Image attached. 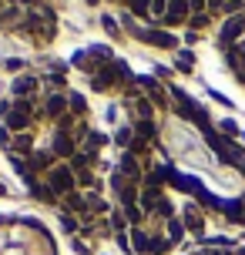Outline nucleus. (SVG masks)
<instances>
[{
	"label": "nucleus",
	"instance_id": "nucleus-33",
	"mask_svg": "<svg viewBox=\"0 0 245 255\" xmlns=\"http://www.w3.org/2000/svg\"><path fill=\"white\" fill-rule=\"evenodd\" d=\"M10 128H7V125H3V121H0V148H10Z\"/></svg>",
	"mask_w": 245,
	"mask_h": 255
},
{
	"label": "nucleus",
	"instance_id": "nucleus-35",
	"mask_svg": "<svg viewBox=\"0 0 245 255\" xmlns=\"http://www.w3.org/2000/svg\"><path fill=\"white\" fill-rule=\"evenodd\" d=\"M185 3L192 7V13H208V10H205V3H208V0H185Z\"/></svg>",
	"mask_w": 245,
	"mask_h": 255
},
{
	"label": "nucleus",
	"instance_id": "nucleus-21",
	"mask_svg": "<svg viewBox=\"0 0 245 255\" xmlns=\"http://www.w3.org/2000/svg\"><path fill=\"white\" fill-rule=\"evenodd\" d=\"M108 225H111V232H115V235H124V232L131 229V225H128V218H124V212H121V208L108 215Z\"/></svg>",
	"mask_w": 245,
	"mask_h": 255
},
{
	"label": "nucleus",
	"instance_id": "nucleus-22",
	"mask_svg": "<svg viewBox=\"0 0 245 255\" xmlns=\"http://www.w3.org/2000/svg\"><path fill=\"white\" fill-rule=\"evenodd\" d=\"M171 249H175V245L168 242L161 232H155V235H151V252H148V255H168Z\"/></svg>",
	"mask_w": 245,
	"mask_h": 255
},
{
	"label": "nucleus",
	"instance_id": "nucleus-2",
	"mask_svg": "<svg viewBox=\"0 0 245 255\" xmlns=\"http://www.w3.org/2000/svg\"><path fill=\"white\" fill-rule=\"evenodd\" d=\"M128 77H131L128 64L121 61V57H115V61L108 64V67H101L98 74L91 77V91H94V94H104V91H115V88H121V84H131Z\"/></svg>",
	"mask_w": 245,
	"mask_h": 255
},
{
	"label": "nucleus",
	"instance_id": "nucleus-30",
	"mask_svg": "<svg viewBox=\"0 0 245 255\" xmlns=\"http://www.w3.org/2000/svg\"><path fill=\"white\" fill-rule=\"evenodd\" d=\"M20 222H24L27 229H34L37 235H44V239H51V229H47V225H40L37 218H20Z\"/></svg>",
	"mask_w": 245,
	"mask_h": 255
},
{
	"label": "nucleus",
	"instance_id": "nucleus-7",
	"mask_svg": "<svg viewBox=\"0 0 245 255\" xmlns=\"http://www.w3.org/2000/svg\"><path fill=\"white\" fill-rule=\"evenodd\" d=\"M78 148H81V141L74 138V134L54 131V138H51V154H54V158H64V161H71V158L78 154Z\"/></svg>",
	"mask_w": 245,
	"mask_h": 255
},
{
	"label": "nucleus",
	"instance_id": "nucleus-17",
	"mask_svg": "<svg viewBox=\"0 0 245 255\" xmlns=\"http://www.w3.org/2000/svg\"><path fill=\"white\" fill-rule=\"evenodd\" d=\"M131 125H134V134H138L141 141H148V144H158V125H155V121H138V118H134Z\"/></svg>",
	"mask_w": 245,
	"mask_h": 255
},
{
	"label": "nucleus",
	"instance_id": "nucleus-39",
	"mask_svg": "<svg viewBox=\"0 0 245 255\" xmlns=\"http://www.w3.org/2000/svg\"><path fill=\"white\" fill-rule=\"evenodd\" d=\"M155 77H158V81H168V77H171V71H168V67H155Z\"/></svg>",
	"mask_w": 245,
	"mask_h": 255
},
{
	"label": "nucleus",
	"instance_id": "nucleus-38",
	"mask_svg": "<svg viewBox=\"0 0 245 255\" xmlns=\"http://www.w3.org/2000/svg\"><path fill=\"white\" fill-rule=\"evenodd\" d=\"M212 101H219V104H225V108H232V101H229L225 94H219V91H212Z\"/></svg>",
	"mask_w": 245,
	"mask_h": 255
},
{
	"label": "nucleus",
	"instance_id": "nucleus-8",
	"mask_svg": "<svg viewBox=\"0 0 245 255\" xmlns=\"http://www.w3.org/2000/svg\"><path fill=\"white\" fill-rule=\"evenodd\" d=\"M134 84H138V88H141L144 94H148V101L155 104V108H168V94H165V84H161L158 77H138Z\"/></svg>",
	"mask_w": 245,
	"mask_h": 255
},
{
	"label": "nucleus",
	"instance_id": "nucleus-41",
	"mask_svg": "<svg viewBox=\"0 0 245 255\" xmlns=\"http://www.w3.org/2000/svg\"><path fill=\"white\" fill-rule=\"evenodd\" d=\"M118 3H124V10H128V7H131V0H118Z\"/></svg>",
	"mask_w": 245,
	"mask_h": 255
},
{
	"label": "nucleus",
	"instance_id": "nucleus-43",
	"mask_svg": "<svg viewBox=\"0 0 245 255\" xmlns=\"http://www.w3.org/2000/svg\"><path fill=\"white\" fill-rule=\"evenodd\" d=\"M88 3H101V0H88Z\"/></svg>",
	"mask_w": 245,
	"mask_h": 255
},
{
	"label": "nucleus",
	"instance_id": "nucleus-37",
	"mask_svg": "<svg viewBox=\"0 0 245 255\" xmlns=\"http://www.w3.org/2000/svg\"><path fill=\"white\" fill-rule=\"evenodd\" d=\"M222 3H225V0H208V3H205V10L212 13V17H215V13H222Z\"/></svg>",
	"mask_w": 245,
	"mask_h": 255
},
{
	"label": "nucleus",
	"instance_id": "nucleus-27",
	"mask_svg": "<svg viewBox=\"0 0 245 255\" xmlns=\"http://www.w3.org/2000/svg\"><path fill=\"white\" fill-rule=\"evenodd\" d=\"M74 178H78V188H94V185H98L94 168H81V171H74Z\"/></svg>",
	"mask_w": 245,
	"mask_h": 255
},
{
	"label": "nucleus",
	"instance_id": "nucleus-18",
	"mask_svg": "<svg viewBox=\"0 0 245 255\" xmlns=\"http://www.w3.org/2000/svg\"><path fill=\"white\" fill-rule=\"evenodd\" d=\"M131 252H138V255L151 252V235L144 229H131Z\"/></svg>",
	"mask_w": 245,
	"mask_h": 255
},
{
	"label": "nucleus",
	"instance_id": "nucleus-31",
	"mask_svg": "<svg viewBox=\"0 0 245 255\" xmlns=\"http://www.w3.org/2000/svg\"><path fill=\"white\" fill-rule=\"evenodd\" d=\"M71 64H74L78 71H88V51H74L71 54Z\"/></svg>",
	"mask_w": 245,
	"mask_h": 255
},
{
	"label": "nucleus",
	"instance_id": "nucleus-14",
	"mask_svg": "<svg viewBox=\"0 0 245 255\" xmlns=\"http://www.w3.org/2000/svg\"><path fill=\"white\" fill-rule=\"evenodd\" d=\"M54 161H57V158H54L51 148H47V151H34L30 154V158H27V168H30L34 175H47V171L54 168Z\"/></svg>",
	"mask_w": 245,
	"mask_h": 255
},
{
	"label": "nucleus",
	"instance_id": "nucleus-24",
	"mask_svg": "<svg viewBox=\"0 0 245 255\" xmlns=\"http://www.w3.org/2000/svg\"><path fill=\"white\" fill-rule=\"evenodd\" d=\"M128 13H131V17H144V20H151V0H131Z\"/></svg>",
	"mask_w": 245,
	"mask_h": 255
},
{
	"label": "nucleus",
	"instance_id": "nucleus-23",
	"mask_svg": "<svg viewBox=\"0 0 245 255\" xmlns=\"http://www.w3.org/2000/svg\"><path fill=\"white\" fill-rule=\"evenodd\" d=\"M192 67H195V54L192 51H178V57H175V71L192 74Z\"/></svg>",
	"mask_w": 245,
	"mask_h": 255
},
{
	"label": "nucleus",
	"instance_id": "nucleus-20",
	"mask_svg": "<svg viewBox=\"0 0 245 255\" xmlns=\"http://www.w3.org/2000/svg\"><path fill=\"white\" fill-rule=\"evenodd\" d=\"M158 215H161V222H168V218H175V205H171V198H168V195H161V198H158L155 212H151L148 218H158Z\"/></svg>",
	"mask_w": 245,
	"mask_h": 255
},
{
	"label": "nucleus",
	"instance_id": "nucleus-28",
	"mask_svg": "<svg viewBox=\"0 0 245 255\" xmlns=\"http://www.w3.org/2000/svg\"><path fill=\"white\" fill-rule=\"evenodd\" d=\"M165 10H168V0H151V20L165 24Z\"/></svg>",
	"mask_w": 245,
	"mask_h": 255
},
{
	"label": "nucleus",
	"instance_id": "nucleus-5",
	"mask_svg": "<svg viewBox=\"0 0 245 255\" xmlns=\"http://www.w3.org/2000/svg\"><path fill=\"white\" fill-rule=\"evenodd\" d=\"M178 218L185 222V232H192V235H198V239L205 235V212H202V205H198V202H192V198H188Z\"/></svg>",
	"mask_w": 245,
	"mask_h": 255
},
{
	"label": "nucleus",
	"instance_id": "nucleus-9",
	"mask_svg": "<svg viewBox=\"0 0 245 255\" xmlns=\"http://www.w3.org/2000/svg\"><path fill=\"white\" fill-rule=\"evenodd\" d=\"M67 115V94H47L44 104H40V118L47 121H61Z\"/></svg>",
	"mask_w": 245,
	"mask_h": 255
},
{
	"label": "nucleus",
	"instance_id": "nucleus-44",
	"mask_svg": "<svg viewBox=\"0 0 245 255\" xmlns=\"http://www.w3.org/2000/svg\"><path fill=\"white\" fill-rule=\"evenodd\" d=\"M37 3H47V0H37Z\"/></svg>",
	"mask_w": 245,
	"mask_h": 255
},
{
	"label": "nucleus",
	"instance_id": "nucleus-6",
	"mask_svg": "<svg viewBox=\"0 0 245 255\" xmlns=\"http://www.w3.org/2000/svg\"><path fill=\"white\" fill-rule=\"evenodd\" d=\"M115 171H118V175H124L128 181H134V185H141V181H144V161L138 158V154H131V151H124L121 158H118Z\"/></svg>",
	"mask_w": 245,
	"mask_h": 255
},
{
	"label": "nucleus",
	"instance_id": "nucleus-10",
	"mask_svg": "<svg viewBox=\"0 0 245 255\" xmlns=\"http://www.w3.org/2000/svg\"><path fill=\"white\" fill-rule=\"evenodd\" d=\"M37 88H40V77H34V74H17V77L10 81L13 98H27V101H34Z\"/></svg>",
	"mask_w": 245,
	"mask_h": 255
},
{
	"label": "nucleus",
	"instance_id": "nucleus-3",
	"mask_svg": "<svg viewBox=\"0 0 245 255\" xmlns=\"http://www.w3.org/2000/svg\"><path fill=\"white\" fill-rule=\"evenodd\" d=\"M37 118H40V111H37V104H34V101H27V98H13L10 111H7V118H3V125L10 128L13 134H20V131H30Z\"/></svg>",
	"mask_w": 245,
	"mask_h": 255
},
{
	"label": "nucleus",
	"instance_id": "nucleus-11",
	"mask_svg": "<svg viewBox=\"0 0 245 255\" xmlns=\"http://www.w3.org/2000/svg\"><path fill=\"white\" fill-rule=\"evenodd\" d=\"M192 17V7L185 0H168V10H165V27H185Z\"/></svg>",
	"mask_w": 245,
	"mask_h": 255
},
{
	"label": "nucleus",
	"instance_id": "nucleus-40",
	"mask_svg": "<svg viewBox=\"0 0 245 255\" xmlns=\"http://www.w3.org/2000/svg\"><path fill=\"white\" fill-rule=\"evenodd\" d=\"M235 171H239V175L245 178V161H239V165H235Z\"/></svg>",
	"mask_w": 245,
	"mask_h": 255
},
{
	"label": "nucleus",
	"instance_id": "nucleus-15",
	"mask_svg": "<svg viewBox=\"0 0 245 255\" xmlns=\"http://www.w3.org/2000/svg\"><path fill=\"white\" fill-rule=\"evenodd\" d=\"M64 212H67V215L78 212V218L88 212V198H84V191H71V195H64Z\"/></svg>",
	"mask_w": 245,
	"mask_h": 255
},
{
	"label": "nucleus",
	"instance_id": "nucleus-36",
	"mask_svg": "<svg viewBox=\"0 0 245 255\" xmlns=\"http://www.w3.org/2000/svg\"><path fill=\"white\" fill-rule=\"evenodd\" d=\"M7 71L20 74V71H24V61H20V57H10V61H7Z\"/></svg>",
	"mask_w": 245,
	"mask_h": 255
},
{
	"label": "nucleus",
	"instance_id": "nucleus-12",
	"mask_svg": "<svg viewBox=\"0 0 245 255\" xmlns=\"http://www.w3.org/2000/svg\"><path fill=\"white\" fill-rule=\"evenodd\" d=\"M7 151L13 154V158H30L34 154V131H20V134H13V141H10V148Z\"/></svg>",
	"mask_w": 245,
	"mask_h": 255
},
{
	"label": "nucleus",
	"instance_id": "nucleus-34",
	"mask_svg": "<svg viewBox=\"0 0 245 255\" xmlns=\"http://www.w3.org/2000/svg\"><path fill=\"white\" fill-rule=\"evenodd\" d=\"M222 131H225V134H239V125H235V121H232V118H225V121H222Z\"/></svg>",
	"mask_w": 245,
	"mask_h": 255
},
{
	"label": "nucleus",
	"instance_id": "nucleus-32",
	"mask_svg": "<svg viewBox=\"0 0 245 255\" xmlns=\"http://www.w3.org/2000/svg\"><path fill=\"white\" fill-rule=\"evenodd\" d=\"M61 225H64L67 232H78L81 229V222H74V215H67V212H61Z\"/></svg>",
	"mask_w": 245,
	"mask_h": 255
},
{
	"label": "nucleus",
	"instance_id": "nucleus-13",
	"mask_svg": "<svg viewBox=\"0 0 245 255\" xmlns=\"http://www.w3.org/2000/svg\"><path fill=\"white\" fill-rule=\"evenodd\" d=\"M108 144H111V134H104V131H98V128H91L88 138L81 141V148H84V151H91V154H101Z\"/></svg>",
	"mask_w": 245,
	"mask_h": 255
},
{
	"label": "nucleus",
	"instance_id": "nucleus-4",
	"mask_svg": "<svg viewBox=\"0 0 245 255\" xmlns=\"http://www.w3.org/2000/svg\"><path fill=\"white\" fill-rule=\"evenodd\" d=\"M47 188L54 191V198H64L71 191H78V178H74L71 165H54L47 171Z\"/></svg>",
	"mask_w": 245,
	"mask_h": 255
},
{
	"label": "nucleus",
	"instance_id": "nucleus-29",
	"mask_svg": "<svg viewBox=\"0 0 245 255\" xmlns=\"http://www.w3.org/2000/svg\"><path fill=\"white\" fill-rule=\"evenodd\" d=\"M212 24V13H192L188 17V30H195V27H208Z\"/></svg>",
	"mask_w": 245,
	"mask_h": 255
},
{
	"label": "nucleus",
	"instance_id": "nucleus-16",
	"mask_svg": "<svg viewBox=\"0 0 245 255\" xmlns=\"http://www.w3.org/2000/svg\"><path fill=\"white\" fill-rule=\"evenodd\" d=\"M165 239H168L171 245H181V242H185V222H181L178 215L165 222Z\"/></svg>",
	"mask_w": 245,
	"mask_h": 255
},
{
	"label": "nucleus",
	"instance_id": "nucleus-19",
	"mask_svg": "<svg viewBox=\"0 0 245 255\" xmlns=\"http://www.w3.org/2000/svg\"><path fill=\"white\" fill-rule=\"evenodd\" d=\"M67 111L84 121V118H88V98H84V94H78V91H71V94H67Z\"/></svg>",
	"mask_w": 245,
	"mask_h": 255
},
{
	"label": "nucleus",
	"instance_id": "nucleus-42",
	"mask_svg": "<svg viewBox=\"0 0 245 255\" xmlns=\"http://www.w3.org/2000/svg\"><path fill=\"white\" fill-rule=\"evenodd\" d=\"M0 195H7V188H3V185H0Z\"/></svg>",
	"mask_w": 245,
	"mask_h": 255
},
{
	"label": "nucleus",
	"instance_id": "nucleus-45",
	"mask_svg": "<svg viewBox=\"0 0 245 255\" xmlns=\"http://www.w3.org/2000/svg\"><path fill=\"white\" fill-rule=\"evenodd\" d=\"M115 3H118V0H115Z\"/></svg>",
	"mask_w": 245,
	"mask_h": 255
},
{
	"label": "nucleus",
	"instance_id": "nucleus-25",
	"mask_svg": "<svg viewBox=\"0 0 245 255\" xmlns=\"http://www.w3.org/2000/svg\"><path fill=\"white\" fill-rule=\"evenodd\" d=\"M101 27H104V30H108L115 40H121V34H124V30H121V20H115L111 13H101Z\"/></svg>",
	"mask_w": 245,
	"mask_h": 255
},
{
	"label": "nucleus",
	"instance_id": "nucleus-26",
	"mask_svg": "<svg viewBox=\"0 0 245 255\" xmlns=\"http://www.w3.org/2000/svg\"><path fill=\"white\" fill-rule=\"evenodd\" d=\"M134 138H138V134H134V125H124V128H118V134H115V141L121 144V148H124V151L131 148V141H134Z\"/></svg>",
	"mask_w": 245,
	"mask_h": 255
},
{
	"label": "nucleus",
	"instance_id": "nucleus-1",
	"mask_svg": "<svg viewBox=\"0 0 245 255\" xmlns=\"http://www.w3.org/2000/svg\"><path fill=\"white\" fill-rule=\"evenodd\" d=\"M121 27L131 30V37L141 40V44H148V47H158V51H175V47H178V37H175L171 30H155V27L134 24V17H131L128 10L121 13Z\"/></svg>",
	"mask_w": 245,
	"mask_h": 255
}]
</instances>
